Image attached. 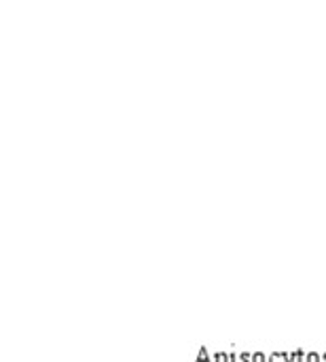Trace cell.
Masks as SVG:
<instances>
[{
  "label": "cell",
  "instance_id": "obj_1",
  "mask_svg": "<svg viewBox=\"0 0 326 362\" xmlns=\"http://www.w3.org/2000/svg\"><path fill=\"white\" fill-rule=\"evenodd\" d=\"M197 362H212V354H210V350L206 346H202L197 350Z\"/></svg>",
  "mask_w": 326,
  "mask_h": 362
},
{
  "label": "cell",
  "instance_id": "obj_2",
  "mask_svg": "<svg viewBox=\"0 0 326 362\" xmlns=\"http://www.w3.org/2000/svg\"><path fill=\"white\" fill-rule=\"evenodd\" d=\"M267 362H286V356L284 352H272L267 354Z\"/></svg>",
  "mask_w": 326,
  "mask_h": 362
},
{
  "label": "cell",
  "instance_id": "obj_3",
  "mask_svg": "<svg viewBox=\"0 0 326 362\" xmlns=\"http://www.w3.org/2000/svg\"><path fill=\"white\" fill-rule=\"evenodd\" d=\"M212 362H227V352H223V350L212 352Z\"/></svg>",
  "mask_w": 326,
  "mask_h": 362
},
{
  "label": "cell",
  "instance_id": "obj_4",
  "mask_svg": "<svg viewBox=\"0 0 326 362\" xmlns=\"http://www.w3.org/2000/svg\"><path fill=\"white\" fill-rule=\"evenodd\" d=\"M295 356H297V362H308V352L303 348H297L295 350Z\"/></svg>",
  "mask_w": 326,
  "mask_h": 362
},
{
  "label": "cell",
  "instance_id": "obj_5",
  "mask_svg": "<svg viewBox=\"0 0 326 362\" xmlns=\"http://www.w3.org/2000/svg\"><path fill=\"white\" fill-rule=\"evenodd\" d=\"M238 362H252L250 352H238Z\"/></svg>",
  "mask_w": 326,
  "mask_h": 362
},
{
  "label": "cell",
  "instance_id": "obj_6",
  "mask_svg": "<svg viewBox=\"0 0 326 362\" xmlns=\"http://www.w3.org/2000/svg\"><path fill=\"white\" fill-rule=\"evenodd\" d=\"M308 362H322V354H318V352H308Z\"/></svg>",
  "mask_w": 326,
  "mask_h": 362
},
{
  "label": "cell",
  "instance_id": "obj_7",
  "mask_svg": "<svg viewBox=\"0 0 326 362\" xmlns=\"http://www.w3.org/2000/svg\"><path fill=\"white\" fill-rule=\"evenodd\" d=\"M252 362H267V354L265 352H255L252 354Z\"/></svg>",
  "mask_w": 326,
  "mask_h": 362
},
{
  "label": "cell",
  "instance_id": "obj_8",
  "mask_svg": "<svg viewBox=\"0 0 326 362\" xmlns=\"http://www.w3.org/2000/svg\"><path fill=\"white\" fill-rule=\"evenodd\" d=\"M227 362H238V352L235 350L227 352Z\"/></svg>",
  "mask_w": 326,
  "mask_h": 362
},
{
  "label": "cell",
  "instance_id": "obj_9",
  "mask_svg": "<svg viewBox=\"0 0 326 362\" xmlns=\"http://www.w3.org/2000/svg\"><path fill=\"white\" fill-rule=\"evenodd\" d=\"M322 362H326V352H322Z\"/></svg>",
  "mask_w": 326,
  "mask_h": 362
}]
</instances>
